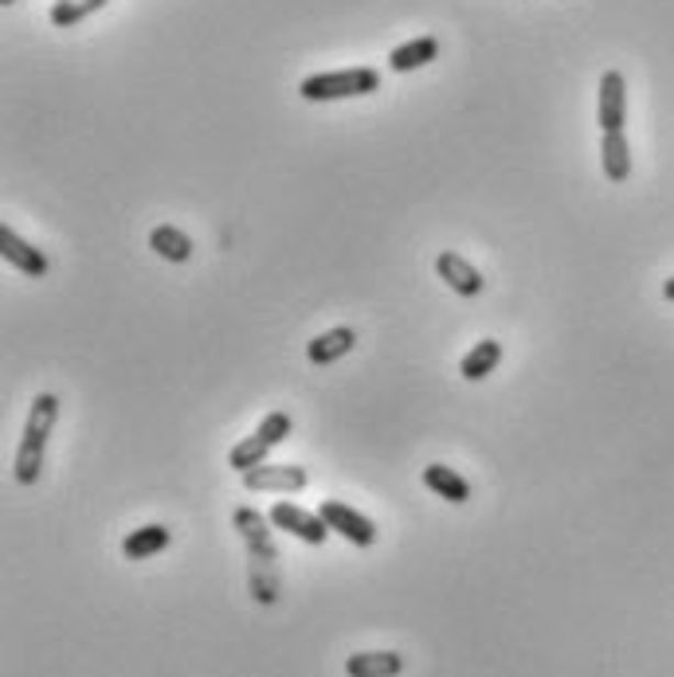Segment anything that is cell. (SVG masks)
Wrapping results in <instances>:
<instances>
[{"label":"cell","instance_id":"obj_13","mask_svg":"<svg viewBox=\"0 0 674 677\" xmlns=\"http://www.w3.org/2000/svg\"><path fill=\"white\" fill-rule=\"evenodd\" d=\"M345 674H350V677H396V674H405V658H400L396 651L350 654V662H345Z\"/></svg>","mask_w":674,"mask_h":677},{"label":"cell","instance_id":"obj_17","mask_svg":"<svg viewBox=\"0 0 674 677\" xmlns=\"http://www.w3.org/2000/svg\"><path fill=\"white\" fill-rule=\"evenodd\" d=\"M150 247L162 255L165 263H189L192 259V240L180 227H173V223H162V227H153L150 232Z\"/></svg>","mask_w":674,"mask_h":677},{"label":"cell","instance_id":"obj_11","mask_svg":"<svg viewBox=\"0 0 674 677\" xmlns=\"http://www.w3.org/2000/svg\"><path fill=\"white\" fill-rule=\"evenodd\" d=\"M353 345H357V333L350 330V325H338V330H325L318 333L310 345H306V357H310V365H333V360H342L345 353H353Z\"/></svg>","mask_w":674,"mask_h":677},{"label":"cell","instance_id":"obj_20","mask_svg":"<svg viewBox=\"0 0 674 677\" xmlns=\"http://www.w3.org/2000/svg\"><path fill=\"white\" fill-rule=\"evenodd\" d=\"M663 298H666V302H674V278H666V282H663Z\"/></svg>","mask_w":674,"mask_h":677},{"label":"cell","instance_id":"obj_15","mask_svg":"<svg viewBox=\"0 0 674 677\" xmlns=\"http://www.w3.org/2000/svg\"><path fill=\"white\" fill-rule=\"evenodd\" d=\"M435 55H440V40H435V36H420V40H412V44L396 47V52L388 55V67H393V71H400V75H408V71H416V67H428Z\"/></svg>","mask_w":674,"mask_h":677},{"label":"cell","instance_id":"obj_1","mask_svg":"<svg viewBox=\"0 0 674 677\" xmlns=\"http://www.w3.org/2000/svg\"><path fill=\"white\" fill-rule=\"evenodd\" d=\"M232 525L240 529L243 544H247V584H252V599L263 607L279 603L283 579H279V548L270 536V518H263L259 509L240 506L232 513Z\"/></svg>","mask_w":674,"mask_h":677},{"label":"cell","instance_id":"obj_18","mask_svg":"<svg viewBox=\"0 0 674 677\" xmlns=\"http://www.w3.org/2000/svg\"><path fill=\"white\" fill-rule=\"evenodd\" d=\"M498 360H502V341H478L475 348H471L467 357H463V365H458V373H463V380H486V376L495 373Z\"/></svg>","mask_w":674,"mask_h":677},{"label":"cell","instance_id":"obj_7","mask_svg":"<svg viewBox=\"0 0 674 677\" xmlns=\"http://www.w3.org/2000/svg\"><path fill=\"white\" fill-rule=\"evenodd\" d=\"M243 490L252 493H298L306 490V470L302 466H255V470L240 474Z\"/></svg>","mask_w":674,"mask_h":677},{"label":"cell","instance_id":"obj_10","mask_svg":"<svg viewBox=\"0 0 674 677\" xmlns=\"http://www.w3.org/2000/svg\"><path fill=\"white\" fill-rule=\"evenodd\" d=\"M435 270H440V278L455 290L458 298L483 295V275H478L463 255H455V251H443L440 259H435Z\"/></svg>","mask_w":674,"mask_h":677},{"label":"cell","instance_id":"obj_14","mask_svg":"<svg viewBox=\"0 0 674 677\" xmlns=\"http://www.w3.org/2000/svg\"><path fill=\"white\" fill-rule=\"evenodd\" d=\"M600 160H604V173H608L611 185H623V180L631 177V149H628V137H623V130H616V134H604Z\"/></svg>","mask_w":674,"mask_h":677},{"label":"cell","instance_id":"obj_5","mask_svg":"<svg viewBox=\"0 0 674 677\" xmlns=\"http://www.w3.org/2000/svg\"><path fill=\"white\" fill-rule=\"evenodd\" d=\"M318 513H322V521L330 525V533L345 536V541L357 544V548H373V544H377V525H373L365 513H357V509L345 506V501H338V498L322 501Z\"/></svg>","mask_w":674,"mask_h":677},{"label":"cell","instance_id":"obj_6","mask_svg":"<svg viewBox=\"0 0 674 677\" xmlns=\"http://www.w3.org/2000/svg\"><path fill=\"white\" fill-rule=\"evenodd\" d=\"M270 525L283 529V533L298 536L306 544H325L330 536V525L322 521V513H310V509L295 506V501H279V506H270Z\"/></svg>","mask_w":674,"mask_h":677},{"label":"cell","instance_id":"obj_19","mask_svg":"<svg viewBox=\"0 0 674 677\" xmlns=\"http://www.w3.org/2000/svg\"><path fill=\"white\" fill-rule=\"evenodd\" d=\"M99 9H107V0H55L47 20H52L55 27H75L79 20H87L90 12H99Z\"/></svg>","mask_w":674,"mask_h":677},{"label":"cell","instance_id":"obj_2","mask_svg":"<svg viewBox=\"0 0 674 677\" xmlns=\"http://www.w3.org/2000/svg\"><path fill=\"white\" fill-rule=\"evenodd\" d=\"M55 419H59V396L52 392L36 396V403L27 411L24 435H20V446H16V463H12V478L20 486H36L40 474H44V451H47V439H52Z\"/></svg>","mask_w":674,"mask_h":677},{"label":"cell","instance_id":"obj_3","mask_svg":"<svg viewBox=\"0 0 674 677\" xmlns=\"http://www.w3.org/2000/svg\"><path fill=\"white\" fill-rule=\"evenodd\" d=\"M373 90H380V75L373 67H350V71L310 75V79H302L298 95L306 102H333V99H361V95H373Z\"/></svg>","mask_w":674,"mask_h":677},{"label":"cell","instance_id":"obj_8","mask_svg":"<svg viewBox=\"0 0 674 677\" xmlns=\"http://www.w3.org/2000/svg\"><path fill=\"white\" fill-rule=\"evenodd\" d=\"M0 255H4V263H12V267L27 278L47 275V255L40 247H32L27 240H20L12 227H0Z\"/></svg>","mask_w":674,"mask_h":677},{"label":"cell","instance_id":"obj_4","mask_svg":"<svg viewBox=\"0 0 674 677\" xmlns=\"http://www.w3.org/2000/svg\"><path fill=\"white\" fill-rule=\"evenodd\" d=\"M290 431H295V423H290L287 411H267V415H263V423L255 428V435H247L243 443L232 446L228 466H232V470H240V474L255 470V466L267 463V455L283 443V439L290 435Z\"/></svg>","mask_w":674,"mask_h":677},{"label":"cell","instance_id":"obj_9","mask_svg":"<svg viewBox=\"0 0 674 677\" xmlns=\"http://www.w3.org/2000/svg\"><path fill=\"white\" fill-rule=\"evenodd\" d=\"M623 110H628L623 75L620 71H604V79H600V110H596L604 134H616V130H623Z\"/></svg>","mask_w":674,"mask_h":677},{"label":"cell","instance_id":"obj_16","mask_svg":"<svg viewBox=\"0 0 674 677\" xmlns=\"http://www.w3.org/2000/svg\"><path fill=\"white\" fill-rule=\"evenodd\" d=\"M162 548H169V529L165 525H142L122 541V556H126V561H150V556H157Z\"/></svg>","mask_w":674,"mask_h":677},{"label":"cell","instance_id":"obj_12","mask_svg":"<svg viewBox=\"0 0 674 677\" xmlns=\"http://www.w3.org/2000/svg\"><path fill=\"white\" fill-rule=\"evenodd\" d=\"M423 486H428L432 493H440L443 501H451V506L471 501V481L463 478V474L451 470V466H443V463L423 466Z\"/></svg>","mask_w":674,"mask_h":677},{"label":"cell","instance_id":"obj_21","mask_svg":"<svg viewBox=\"0 0 674 677\" xmlns=\"http://www.w3.org/2000/svg\"><path fill=\"white\" fill-rule=\"evenodd\" d=\"M0 4H16V0H0Z\"/></svg>","mask_w":674,"mask_h":677}]
</instances>
